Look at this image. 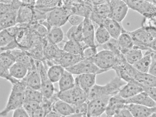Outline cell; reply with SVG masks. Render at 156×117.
<instances>
[{"label":"cell","instance_id":"1","mask_svg":"<svg viewBox=\"0 0 156 117\" xmlns=\"http://www.w3.org/2000/svg\"><path fill=\"white\" fill-rule=\"evenodd\" d=\"M27 87L23 79L12 85L6 105L0 112L1 117H5L10 112L22 107L25 99V92Z\"/></svg>","mask_w":156,"mask_h":117},{"label":"cell","instance_id":"2","mask_svg":"<svg viewBox=\"0 0 156 117\" xmlns=\"http://www.w3.org/2000/svg\"><path fill=\"white\" fill-rule=\"evenodd\" d=\"M126 83L116 75L105 85L96 84L88 93L87 101L105 96H112L117 94Z\"/></svg>","mask_w":156,"mask_h":117},{"label":"cell","instance_id":"3","mask_svg":"<svg viewBox=\"0 0 156 117\" xmlns=\"http://www.w3.org/2000/svg\"><path fill=\"white\" fill-rule=\"evenodd\" d=\"M57 96L59 99L72 105L80 104L87 100V94L75 83L72 88L58 92Z\"/></svg>","mask_w":156,"mask_h":117},{"label":"cell","instance_id":"4","mask_svg":"<svg viewBox=\"0 0 156 117\" xmlns=\"http://www.w3.org/2000/svg\"><path fill=\"white\" fill-rule=\"evenodd\" d=\"M34 62L41 78L40 91L43 98L49 99L54 94L55 90L53 83L48 76L47 67L43 62L34 60Z\"/></svg>","mask_w":156,"mask_h":117},{"label":"cell","instance_id":"5","mask_svg":"<svg viewBox=\"0 0 156 117\" xmlns=\"http://www.w3.org/2000/svg\"><path fill=\"white\" fill-rule=\"evenodd\" d=\"M73 14L72 9L64 5L56 8L48 12L46 20L51 27H60L68 21L69 16Z\"/></svg>","mask_w":156,"mask_h":117},{"label":"cell","instance_id":"6","mask_svg":"<svg viewBox=\"0 0 156 117\" xmlns=\"http://www.w3.org/2000/svg\"><path fill=\"white\" fill-rule=\"evenodd\" d=\"M126 31L132 39L133 48L146 51L151 50L149 46L153 38L144 28L141 27L133 31Z\"/></svg>","mask_w":156,"mask_h":117},{"label":"cell","instance_id":"7","mask_svg":"<svg viewBox=\"0 0 156 117\" xmlns=\"http://www.w3.org/2000/svg\"><path fill=\"white\" fill-rule=\"evenodd\" d=\"M118 61L117 58L113 53L105 49L98 52L91 60L99 69L107 71L112 69Z\"/></svg>","mask_w":156,"mask_h":117},{"label":"cell","instance_id":"8","mask_svg":"<svg viewBox=\"0 0 156 117\" xmlns=\"http://www.w3.org/2000/svg\"><path fill=\"white\" fill-rule=\"evenodd\" d=\"M73 75L92 73L100 74L108 71L98 68L91 61L83 59L74 66L65 69Z\"/></svg>","mask_w":156,"mask_h":117},{"label":"cell","instance_id":"9","mask_svg":"<svg viewBox=\"0 0 156 117\" xmlns=\"http://www.w3.org/2000/svg\"><path fill=\"white\" fill-rule=\"evenodd\" d=\"M129 9L144 17L156 14V5L152 0H124Z\"/></svg>","mask_w":156,"mask_h":117},{"label":"cell","instance_id":"10","mask_svg":"<svg viewBox=\"0 0 156 117\" xmlns=\"http://www.w3.org/2000/svg\"><path fill=\"white\" fill-rule=\"evenodd\" d=\"M109 14L108 18L121 23L126 17L129 8L124 0L109 1Z\"/></svg>","mask_w":156,"mask_h":117},{"label":"cell","instance_id":"11","mask_svg":"<svg viewBox=\"0 0 156 117\" xmlns=\"http://www.w3.org/2000/svg\"><path fill=\"white\" fill-rule=\"evenodd\" d=\"M112 96H106L87 101V117H101L105 112L108 101Z\"/></svg>","mask_w":156,"mask_h":117},{"label":"cell","instance_id":"12","mask_svg":"<svg viewBox=\"0 0 156 117\" xmlns=\"http://www.w3.org/2000/svg\"><path fill=\"white\" fill-rule=\"evenodd\" d=\"M109 1L105 0L101 3L93 5L89 18L98 27L102 25L104 21L108 18L110 12Z\"/></svg>","mask_w":156,"mask_h":117},{"label":"cell","instance_id":"13","mask_svg":"<svg viewBox=\"0 0 156 117\" xmlns=\"http://www.w3.org/2000/svg\"><path fill=\"white\" fill-rule=\"evenodd\" d=\"M95 27L92 21L89 18H85L83 23V42L88 46H95Z\"/></svg>","mask_w":156,"mask_h":117},{"label":"cell","instance_id":"14","mask_svg":"<svg viewBox=\"0 0 156 117\" xmlns=\"http://www.w3.org/2000/svg\"><path fill=\"white\" fill-rule=\"evenodd\" d=\"M126 100L118 94L112 96L107 105L105 113L108 117H112L125 108Z\"/></svg>","mask_w":156,"mask_h":117},{"label":"cell","instance_id":"15","mask_svg":"<svg viewBox=\"0 0 156 117\" xmlns=\"http://www.w3.org/2000/svg\"><path fill=\"white\" fill-rule=\"evenodd\" d=\"M125 108L129 111L133 117H151L156 112V107L151 108L134 104H126Z\"/></svg>","mask_w":156,"mask_h":117},{"label":"cell","instance_id":"16","mask_svg":"<svg viewBox=\"0 0 156 117\" xmlns=\"http://www.w3.org/2000/svg\"><path fill=\"white\" fill-rule=\"evenodd\" d=\"M23 79L27 87L40 90L41 80L40 75L34 62L31 66L28 69L27 73Z\"/></svg>","mask_w":156,"mask_h":117},{"label":"cell","instance_id":"17","mask_svg":"<svg viewBox=\"0 0 156 117\" xmlns=\"http://www.w3.org/2000/svg\"><path fill=\"white\" fill-rule=\"evenodd\" d=\"M144 91L142 86L135 81L127 83L119 90L118 94L125 99H128Z\"/></svg>","mask_w":156,"mask_h":117},{"label":"cell","instance_id":"18","mask_svg":"<svg viewBox=\"0 0 156 117\" xmlns=\"http://www.w3.org/2000/svg\"><path fill=\"white\" fill-rule=\"evenodd\" d=\"M96 74L92 73L78 75L75 78V83L88 94L90 90L96 84Z\"/></svg>","mask_w":156,"mask_h":117},{"label":"cell","instance_id":"19","mask_svg":"<svg viewBox=\"0 0 156 117\" xmlns=\"http://www.w3.org/2000/svg\"><path fill=\"white\" fill-rule=\"evenodd\" d=\"M33 9L22 5L17 11V24L20 26L27 27L28 25L33 19Z\"/></svg>","mask_w":156,"mask_h":117},{"label":"cell","instance_id":"20","mask_svg":"<svg viewBox=\"0 0 156 117\" xmlns=\"http://www.w3.org/2000/svg\"><path fill=\"white\" fill-rule=\"evenodd\" d=\"M45 60H50L54 58H61L65 52L57 45L52 44L47 41L43 48Z\"/></svg>","mask_w":156,"mask_h":117},{"label":"cell","instance_id":"21","mask_svg":"<svg viewBox=\"0 0 156 117\" xmlns=\"http://www.w3.org/2000/svg\"><path fill=\"white\" fill-rule=\"evenodd\" d=\"M125 100L126 104H134L151 108L156 107V103L144 91Z\"/></svg>","mask_w":156,"mask_h":117},{"label":"cell","instance_id":"22","mask_svg":"<svg viewBox=\"0 0 156 117\" xmlns=\"http://www.w3.org/2000/svg\"><path fill=\"white\" fill-rule=\"evenodd\" d=\"M102 25L107 30L112 38L117 40L122 33L123 27L121 23L109 18L106 19Z\"/></svg>","mask_w":156,"mask_h":117},{"label":"cell","instance_id":"23","mask_svg":"<svg viewBox=\"0 0 156 117\" xmlns=\"http://www.w3.org/2000/svg\"><path fill=\"white\" fill-rule=\"evenodd\" d=\"M117 40L120 50L123 55L133 48L132 39L123 27L122 28V33Z\"/></svg>","mask_w":156,"mask_h":117},{"label":"cell","instance_id":"24","mask_svg":"<svg viewBox=\"0 0 156 117\" xmlns=\"http://www.w3.org/2000/svg\"><path fill=\"white\" fill-rule=\"evenodd\" d=\"M134 79L142 86L156 87V77L148 73H140L135 69Z\"/></svg>","mask_w":156,"mask_h":117},{"label":"cell","instance_id":"25","mask_svg":"<svg viewBox=\"0 0 156 117\" xmlns=\"http://www.w3.org/2000/svg\"><path fill=\"white\" fill-rule=\"evenodd\" d=\"M17 11L12 10L0 16V30L16 25Z\"/></svg>","mask_w":156,"mask_h":117},{"label":"cell","instance_id":"26","mask_svg":"<svg viewBox=\"0 0 156 117\" xmlns=\"http://www.w3.org/2000/svg\"><path fill=\"white\" fill-rule=\"evenodd\" d=\"M52 110L65 117L75 113L72 105L58 99L54 104Z\"/></svg>","mask_w":156,"mask_h":117},{"label":"cell","instance_id":"27","mask_svg":"<svg viewBox=\"0 0 156 117\" xmlns=\"http://www.w3.org/2000/svg\"><path fill=\"white\" fill-rule=\"evenodd\" d=\"M151 51H146L142 58L132 66L136 71L141 73H148L151 62Z\"/></svg>","mask_w":156,"mask_h":117},{"label":"cell","instance_id":"28","mask_svg":"<svg viewBox=\"0 0 156 117\" xmlns=\"http://www.w3.org/2000/svg\"><path fill=\"white\" fill-rule=\"evenodd\" d=\"M9 51L15 57L16 62L25 65L28 69L31 66L34 62V60L28 54L26 51L17 48Z\"/></svg>","mask_w":156,"mask_h":117},{"label":"cell","instance_id":"29","mask_svg":"<svg viewBox=\"0 0 156 117\" xmlns=\"http://www.w3.org/2000/svg\"><path fill=\"white\" fill-rule=\"evenodd\" d=\"M63 5V1L37 0L34 8L42 11L48 12L56 8L62 7Z\"/></svg>","mask_w":156,"mask_h":117},{"label":"cell","instance_id":"30","mask_svg":"<svg viewBox=\"0 0 156 117\" xmlns=\"http://www.w3.org/2000/svg\"><path fill=\"white\" fill-rule=\"evenodd\" d=\"M86 45L83 42H80L68 40L65 42L63 49L67 53L81 55L83 49Z\"/></svg>","mask_w":156,"mask_h":117},{"label":"cell","instance_id":"31","mask_svg":"<svg viewBox=\"0 0 156 117\" xmlns=\"http://www.w3.org/2000/svg\"><path fill=\"white\" fill-rule=\"evenodd\" d=\"M64 37V32L60 27H52L48 32L46 38L49 42L58 45L63 41Z\"/></svg>","mask_w":156,"mask_h":117},{"label":"cell","instance_id":"32","mask_svg":"<svg viewBox=\"0 0 156 117\" xmlns=\"http://www.w3.org/2000/svg\"><path fill=\"white\" fill-rule=\"evenodd\" d=\"M83 60V59L80 55L65 52L61 58L60 65L65 69L74 66Z\"/></svg>","mask_w":156,"mask_h":117},{"label":"cell","instance_id":"33","mask_svg":"<svg viewBox=\"0 0 156 117\" xmlns=\"http://www.w3.org/2000/svg\"><path fill=\"white\" fill-rule=\"evenodd\" d=\"M58 82L59 91H60L72 88L75 85V80L73 74L66 70Z\"/></svg>","mask_w":156,"mask_h":117},{"label":"cell","instance_id":"34","mask_svg":"<svg viewBox=\"0 0 156 117\" xmlns=\"http://www.w3.org/2000/svg\"><path fill=\"white\" fill-rule=\"evenodd\" d=\"M11 76L18 80L24 79L26 76L28 68L25 65L16 62L9 69Z\"/></svg>","mask_w":156,"mask_h":117},{"label":"cell","instance_id":"35","mask_svg":"<svg viewBox=\"0 0 156 117\" xmlns=\"http://www.w3.org/2000/svg\"><path fill=\"white\" fill-rule=\"evenodd\" d=\"M142 27L146 29L153 38H156V14L144 17Z\"/></svg>","mask_w":156,"mask_h":117},{"label":"cell","instance_id":"36","mask_svg":"<svg viewBox=\"0 0 156 117\" xmlns=\"http://www.w3.org/2000/svg\"><path fill=\"white\" fill-rule=\"evenodd\" d=\"M65 69L60 65H55L48 68L47 74L53 83L58 82L64 74Z\"/></svg>","mask_w":156,"mask_h":117},{"label":"cell","instance_id":"37","mask_svg":"<svg viewBox=\"0 0 156 117\" xmlns=\"http://www.w3.org/2000/svg\"><path fill=\"white\" fill-rule=\"evenodd\" d=\"M82 25L83 23L78 26H72L68 29L66 33L68 40L83 42Z\"/></svg>","mask_w":156,"mask_h":117},{"label":"cell","instance_id":"38","mask_svg":"<svg viewBox=\"0 0 156 117\" xmlns=\"http://www.w3.org/2000/svg\"><path fill=\"white\" fill-rule=\"evenodd\" d=\"M44 46L43 44L33 46L26 51L34 60L43 62L45 60L44 53Z\"/></svg>","mask_w":156,"mask_h":117},{"label":"cell","instance_id":"39","mask_svg":"<svg viewBox=\"0 0 156 117\" xmlns=\"http://www.w3.org/2000/svg\"><path fill=\"white\" fill-rule=\"evenodd\" d=\"M95 39L99 45H103L111 38L109 33L103 25L98 26L95 32Z\"/></svg>","mask_w":156,"mask_h":117},{"label":"cell","instance_id":"40","mask_svg":"<svg viewBox=\"0 0 156 117\" xmlns=\"http://www.w3.org/2000/svg\"><path fill=\"white\" fill-rule=\"evenodd\" d=\"M143 55L142 51L133 48L126 53L124 56L126 62L133 66L141 58Z\"/></svg>","mask_w":156,"mask_h":117},{"label":"cell","instance_id":"41","mask_svg":"<svg viewBox=\"0 0 156 117\" xmlns=\"http://www.w3.org/2000/svg\"><path fill=\"white\" fill-rule=\"evenodd\" d=\"M101 46L103 49L109 51L113 53L118 59L124 58V55L120 50L117 40L111 38L108 42Z\"/></svg>","mask_w":156,"mask_h":117},{"label":"cell","instance_id":"42","mask_svg":"<svg viewBox=\"0 0 156 117\" xmlns=\"http://www.w3.org/2000/svg\"><path fill=\"white\" fill-rule=\"evenodd\" d=\"M16 62L15 57L10 51L1 52L0 67L9 69Z\"/></svg>","mask_w":156,"mask_h":117},{"label":"cell","instance_id":"43","mask_svg":"<svg viewBox=\"0 0 156 117\" xmlns=\"http://www.w3.org/2000/svg\"><path fill=\"white\" fill-rule=\"evenodd\" d=\"M25 99L33 100L41 103L43 99V96L39 90L27 87L25 92Z\"/></svg>","mask_w":156,"mask_h":117},{"label":"cell","instance_id":"44","mask_svg":"<svg viewBox=\"0 0 156 117\" xmlns=\"http://www.w3.org/2000/svg\"><path fill=\"white\" fill-rule=\"evenodd\" d=\"M97 45L95 46H88L86 45L83 48L81 56L83 59L91 61L94 57L98 52Z\"/></svg>","mask_w":156,"mask_h":117},{"label":"cell","instance_id":"45","mask_svg":"<svg viewBox=\"0 0 156 117\" xmlns=\"http://www.w3.org/2000/svg\"><path fill=\"white\" fill-rule=\"evenodd\" d=\"M40 105V103L37 101L25 99L22 107L30 116L39 107Z\"/></svg>","mask_w":156,"mask_h":117},{"label":"cell","instance_id":"46","mask_svg":"<svg viewBox=\"0 0 156 117\" xmlns=\"http://www.w3.org/2000/svg\"><path fill=\"white\" fill-rule=\"evenodd\" d=\"M15 39V37L11 35L5 29L0 30V47L6 46Z\"/></svg>","mask_w":156,"mask_h":117},{"label":"cell","instance_id":"47","mask_svg":"<svg viewBox=\"0 0 156 117\" xmlns=\"http://www.w3.org/2000/svg\"><path fill=\"white\" fill-rule=\"evenodd\" d=\"M51 111L46 106L40 103L39 107L31 114L30 117H45Z\"/></svg>","mask_w":156,"mask_h":117},{"label":"cell","instance_id":"48","mask_svg":"<svg viewBox=\"0 0 156 117\" xmlns=\"http://www.w3.org/2000/svg\"><path fill=\"white\" fill-rule=\"evenodd\" d=\"M85 18L79 15L73 14L69 16L68 22L72 26H78L83 23Z\"/></svg>","mask_w":156,"mask_h":117},{"label":"cell","instance_id":"49","mask_svg":"<svg viewBox=\"0 0 156 117\" xmlns=\"http://www.w3.org/2000/svg\"><path fill=\"white\" fill-rule=\"evenodd\" d=\"M72 106L74 109L75 113L87 115L88 108L87 102Z\"/></svg>","mask_w":156,"mask_h":117},{"label":"cell","instance_id":"50","mask_svg":"<svg viewBox=\"0 0 156 117\" xmlns=\"http://www.w3.org/2000/svg\"><path fill=\"white\" fill-rule=\"evenodd\" d=\"M151 62L148 73L156 77V52L151 51Z\"/></svg>","mask_w":156,"mask_h":117},{"label":"cell","instance_id":"51","mask_svg":"<svg viewBox=\"0 0 156 117\" xmlns=\"http://www.w3.org/2000/svg\"><path fill=\"white\" fill-rule=\"evenodd\" d=\"M142 86L144 91L156 103V87Z\"/></svg>","mask_w":156,"mask_h":117},{"label":"cell","instance_id":"52","mask_svg":"<svg viewBox=\"0 0 156 117\" xmlns=\"http://www.w3.org/2000/svg\"><path fill=\"white\" fill-rule=\"evenodd\" d=\"M17 48L19 49V46L15 39L6 46L0 47L1 52L11 51Z\"/></svg>","mask_w":156,"mask_h":117},{"label":"cell","instance_id":"53","mask_svg":"<svg viewBox=\"0 0 156 117\" xmlns=\"http://www.w3.org/2000/svg\"><path fill=\"white\" fill-rule=\"evenodd\" d=\"M12 117H30L29 114L23 107L13 111Z\"/></svg>","mask_w":156,"mask_h":117},{"label":"cell","instance_id":"54","mask_svg":"<svg viewBox=\"0 0 156 117\" xmlns=\"http://www.w3.org/2000/svg\"><path fill=\"white\" fill-rule=\"evenodd\" d=\"M0 76L1 78L9 81L12 77L10 73L9 69L0 67Z\"/></svg>","mask_w":156,"mask_h":117},{"label":"cell","instance_id":"55","mask_svg":"<svg viewBox=\"0 0 156 117\" xmlns=\"http://www.w3.org/2000/svg\"><path fill=\"white\" fill-rule=\"evenodd\" d=\"M112 117H133L129 111L125 108L114 115Z\"/></svg>","mask_w":156,"mask_h":117},{"label":"cell","instance_id":"56","mask_svg":"<svg viewBox=\"0 0 156 117\" xmlns=\"http://www.w3.org/2000/svg\"><path fill=\"white\" fill-rule=\"evenodd\" d=\"M22 5L28 6L34 9L35 7L36 1L35 0H22Z\"/></svg>","mask_w":156,"mask_h":117},{"label":"cell","instance_id":"57","mask_svg":"<svg viewBox=\"0 0 156 117\" xmlns=\"http://www.w3.org/2000/svg\"><path fill=\"white\" fill-rule=\"evenodd\" d=\"M19 28V27L16 25L14 26L5 29V30L11 35L15 37L18 30Z\"/></svg>","mask_w":156,"mask_h":117},{"label":"cell","instance_id":"58","mask_svg":"<svg viewBox=\"0 0 156 117\" xmlns=\"http://www.w3.org/2000/svg\"><path fill=\"white\" fill-rule=\"evenodd\" d=\"M45 117H63L56 112L51 110L49 112Z\"/></svg>","mask_w":156,"mask_h":117},{"label":"cell","instance_id":"59","mask_svg":"<svg viewBox=\"0 0 156 117\" xmlns=\"http://www.w3.org/2000/svg\"><path fill=\"white\" fill-rule=\"evenodd\" d=\"M149 47L151 50L156 52V38L153 39Z\"/></svg>","mask_w":156,"mask_h":117},{"label":"cell","instance_id":"60","mask_svg":"<svg viewBox=\"0 0 156 117\" xmlns=\"http://www.w3.org/2000/svg\"><path fill=\"white\" fill-rule=\"evenodd\" d=\"M65 117H87V115H83L81 114L74 113L70 115Z\"/></svg>","mask_w":156,"mask_h":117},{"label":"cell","instance_id":"61","mask_svg":"<svg viewBox=\"0 0 156 117\" xmlns=\"http://www.w3.org/2000/svg\"><path fill=\"white\" fill-rule=\"evenodd\" d=\"M106 117H108L107 116Z\"/></svg>","mask_w":156,"mask_h":117},{"label":"cell","instance_id":"62","mask_svg":"<svg viewBox=\"0 0 156 117\" xmlns=\"http://www.w3.org/2000/svg\"></svg>","mask_w":156,"mask_h":117},{"label":"cell","instance_id":"63","mask_svg":"<svg viewBox=\"0 0 156 117\" xmlns=\"http://www.w3.org/2000/svg\"></svg>","mask_w":156,"mask_h":117}]
</instances>
